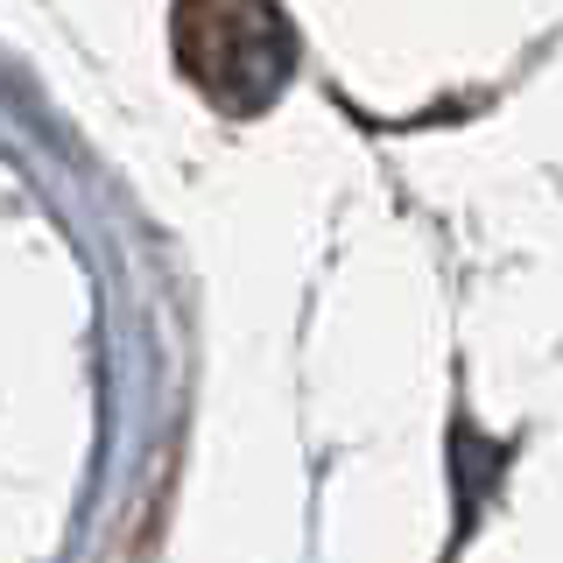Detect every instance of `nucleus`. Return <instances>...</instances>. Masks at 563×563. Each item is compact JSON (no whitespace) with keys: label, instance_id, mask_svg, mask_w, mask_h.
Masks as SVG:
<instances>
[{"label":"nucleus","instance_id":"1","mask_svg":"<svg viewBox=\"0 0 563 563\" xmlns=\"http://www.w3.org/2000/svg\"><path fill=\"white\" fill-rule=\"evenodd\" d=\"M176 49H184V70L225 113H261L296 64L289 22L275 8H225V0L176 14Z\"/></svg>","mask_w":563,"mask_h":563}]
</instances>
